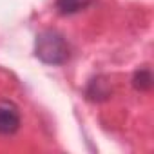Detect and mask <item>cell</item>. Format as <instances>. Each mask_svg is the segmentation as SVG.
Masks as SVG:
<instances>
[{
    "instance_id": "277c9868",
    "label": "cell",
    "mask_w": 154,
    "mask_h": 154,
    "mask_svg": "<svg viewBox=\"0 0 154 154\" xmlns=\"http://www.w3.org/2000/svg\"><path fill=\"white\" fill-rule=\"evenodd\" d=\"M132 87L136 91H149L152 87V72L149 67H141L132 76Z\"/></svg>"
},
{
    "instance_id": "5b68a950",
    "label": "cell",
    "mask_w": 154,
    "mask_h": 154,
    "mask_svg": "<svg viewBox=\"0 0 154 154\" xmlns=\"http://www.w3.org/2000/svg\"><path fill=\"white\" fill-rule=\"evenodd\" d=\"M109 96V89L105 85V82H102L100 78L98 80H93L89 84V89H87V98L89 100H94V102H100V100H105Z\"/></svg>"
},
{
    "instance_id": "7a4b0ae2",
    "label": "cell",
    "mask_w": 154,
    "mask_h": 154,
    "mask_svg": "<svg viewBox=\"0 0 154 154\" xmlns=\"http://www.w3.org/2000/svg\"><path fill=\"white\" fill-rule=\"evenodd\" d=\"M20 129V111L11 102H0V136H13Z\"/></svg>"
},
{
    "instance_id": "6da1fadb",
    "label": "cell",
    "mask_w": 154,
    "mask_h": 154,
    "mask_svg": "<svg viewBox=\"0 0 154 154\" xmlns=\"http://www.w3.org/2000/svg\"><path fill=\"white\" fill-rule=\"evenodd\" d=\"M35 56L47 65H63L71 56V47L62 33L47 29L35 40Z\"/></svg>"
},
{
    "instance_id": "3957f363",
    "label": "cell",
    "mask_w": 154,
    "mask_h": 154,
    "mask_svg": "<svg viewBox=\"0 0 154 154\" xmlns=\"http://www.w3.org/2000/svg\"><path fill=\"white\" fill-rule=\"evenodd\" d=\"M96 0H56V9L60 15L67 17V15H76V13L87 9Z\"/></svg>"
}]
</instances>
